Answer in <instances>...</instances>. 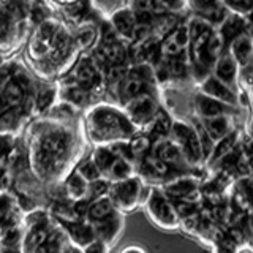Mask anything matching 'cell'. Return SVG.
<instances>
[{"label": "cell", "mask_w": 253, "mask_h": 253, "mask_svg": "<svg viewBox=\"0 0 253 253\" xmlns=\"http://www.w3.org/2000/svg\"><path fill=\"white\" fill-rule=\"evenodd\" d=\"M105 177L109 184H114V182H121L125 179L133 177V163L125 160V158H116L114 163L111 165V168L105 174Z\"/></svg>", "instance_id": "cell-17"}, {"label": "cell", "mask_w": 253, "mask_h": 253, "mask_svg": "<svg viewBox=\"0 0 253 253\" xmlns=\"http://www.w3.org/2000/svg\"><path fill=\"white\" fill-rule=\"evenodd\" d=\"M16 122V114L14 113H5L0 116V128L2 130H10Z\"/></svg>", "instance_id": "cell-36"}, {"label": "cell", "mask_w": 253, "mask_h": 253, "mask_svg": "<svg viewBox=\"0 0 253 253\" xmlns=\"http://www.w3.org/2000/svg\"><path fill=\"white\" fill-rule=\"evenodd\" d=\"M201 124L204 126V131L208 133V136L211 138L213 144L234 131L231 116H218L212 119H204V121H201Z\"/></svg>", "instance_id": "cell-14"}, {"label": "cell", "mask_w": 253, "mask_h": 253, "mask_svg": "<svg viewBox=\"0 0 253 253\" xmlns=\"http://www.w3.org/2000/svg\"><path fill=\"white\" fill-rule=\"evenodd\" d=\"M97 81H98L97 68H95L90 62H83L81 65L78 67V70H76L75 84L81 87V89L89 92L90 89H93V87H95Z\"/></svg>", "instance_id": "cell-18"}, {"label": "cell", "mask_w": 253, "mask_h": 253, "mask_svg": "<svg viewBox=\"0 0 253 253\" xmlns=\"http://www.w3.org/2000/svg\"><path fill=\"white\" fill-rule=\"evenodd\" d=\"M185 3H188L190 8L195 11V16H198V18H203L206 13H209L211 10H213V8L218 6L221 2H220V0H187Z\"/></svg>", "instance_id": "cell-30"}, {"label": "cell", "mask_w": 253, "mask_h": 253, "mask_svg": "<svg viewBox=\"0 0 253 253\" xmlns=\"http://www.w3.org/2000/svg\"><path fill=\"white\" fill-rule=\"evenodd\" d=\"M2 106H3V100H2V95H0V109H2Z\"/></svg>", "instance_id": "cell-39"}, {"label": "cell", "mask_w": 253, "mask_h": 253, "mask_svg": "<svg viewBox=\"0 0 253 253\" xmlns=\"http://www.w3.org/2000/svg\"><path fill=\"white\" fill-rule=\"evenodd\" d=\"M119 85H121L119 93H121L122 101L128 103L134 98L141 97V95H146L149 83H147V76L141 73V65H138L134 70H128L125 79Z\"/></svg>", "instance_id": "cell-7"}, {"label": "cell", "mask_w": 253, "mask_h": 253, "mask_svg": "<svg viewBox=\"0 0 253 253\" xmlns=\"http://www.w3.org/2000/svg\"><path fill=\"white\" fill-rule=\"evenodd\" d=\"M200 93L206 95V97H211L217 101L225 103V105L233 106V108H236L237 105H239V95H237V90L231 89V87L226 85L225 83L218 81L213 75L206 76L201 81V92Z\"/></svg>", "instance_id": "cell-5"}, {"label": "cell", "mask_w": 253, "mask_h": 253, "mask_svg": "<svg viewBox=\"0 0 253 253\" xmlns=\"http://www.w3.org/2000/svg\"><path fill=\"white\" fill-rule=\"evenodd\" d=\"M142 184L139 177H130L121 182H114L109 185L108 198L113 203L114 209L133 211L141 201Z\"/></svg>", "instance_id": "cell-3"}, {"label": "cell", "mask_w": 253, "mask_h": 253, "mask_svg": "<svg viewBox=\"0 0 253 253\" xmlns=\"http://www.w3.org/2000/svg\"><path fill=\"white\" fill-rule=\"evenodd\" d=\"M87 185L89 184L84 179H81L76 172H73L67 180V192L73 200L81 201L87 195Z\"/></svg>", "instance_id": "cell-23"}, {"label": "cell", "mask_w": 253, "mask_h": 253, "mask_svg": "<svg viewBox=\"0 0 253 253\" xmlns=\"http://www.w3.org/2000/svg\"><path fill=\"white\" fill-rule=\"evenodd\" d=\"M75 172L81 179H84L87 184H90V182H95V180L101 179V172L97 168V165L93 163L92 158H87V160H84L81 165L78 166Z\"/></svg>", "instance_id": "cell-24"}, {"label": "cell", "mask_w": 253, "mask_h": 253, "mask_svg": "<svg viewBox=\"0 0 253 253\" xmlns=\"http://www.w3.org/2000/svg\"><path fill=\"white\" fill-rule=\"evenodd\" d=\"M229 55L233 60L237 63L239 68H245L252 65V55H253V47H252V38L250 34H242L239 37L233 38L229 42Z\"/></svg>", "instance_id": "cell-12"}, {"label": "cell", "mask_w": 253, "mask_h": 253, "mask_svg": "<svg viewBox=\"0 0 253 253\" xmlns=\"http://www.w3.org/2000/svg\"><path fill=\"white\" fill-rule=\"evenodd\" d=\"M169 133H171V141L180 149V152L185 157L188 165H198L203 160L200 139H198L196 131L192 125L182 121L172 122Z\"/></svg>", "instance_id": "cell-2"}, {"label": "cell", "mask_w": 253, "mask_h": 253, "mask_svg": "<svg viewBox=\"0 0 253 253\" xmlns=\"http://www.w3.org/2000/svg\"><path fill=\"white\" fill-rule=\"evenodd\" d=\"M213 253H237V245L233 241H220L217 242Z\"/></svg>", "instance_id": "cell-34"}, {"label": "cell", "mask_w": 253, "mask_h": 253, "mask_svg": "<svg viewBox=\"0 0 253 253\" xmlns=\"http://www.w3.org/2000/svg\"><path fill=\"white\" fill-rule=\"evenodd\" d=\"M100 55L109 65H122L126 59V51L121 43H111V44H101Z\"/></svg>", "instance_id": "cell-20"}, {"label": "cell", "mask_w": 253, "mask_h": 253, "mask_svg": "<svg viewBox=\"0 0 253 253\" xmlns=\"http://www.w3.org/2000/svg\"><path fill=\"white\" fill-rule=\"evenodd\" d=\"M0 84H2V76H0Z\"/></svg>", "instance_id": "cell-40"}, {"label": "cell", "mask_w": 253, "mask_h": 253, "mask_svg": "<svg viewBox=\"0 0 253 253\" xmlns=\"http://www.w3.org/2000/svg\"><path fill=\"white\" fill-rule=\"evenodd\" d=\"M122 253H142V250H139V249H136V247H130V249L124 250Z\"/></svg>", "instance_id": "cell-38"}, {"label": "cell", "mask_w": 253, "mask_h": 253, "mask_svg": "<svg viewBox=\"0 0 253 253\" xmlns=\"http://www.w3.org/2000/svg\"><path fill=\"white\" fill-rule=\"evenodd\" d=\"M63 97H65L67 101H70L71 105H78V106H84L87 103V98H89V93L87 90L81 89L79 85L73 84L65 89V93H63Z\"/></svg>", "instance_id": "cell-27"}, {"label": "cell", "mask_w": 253, "mask_h": 253, "mask_svg": "<svg viewBox=\"0 0 253 253\" xmlns=\"http://www.w3.org/2000/svg\"><path fill=\"white\" fill-rule=\"evenodd\" d=\"M213 76H215L218 81L225 83L226 85H229L231 89H236L237 83H239V67L237 63L233 60V57L226 54H221L220 57L213 63Z\"/></svg>", "instance_id": "cell-10"}, {"label": "cell", "mask_w": 253, "mask_h": 253, "mask_svg": "<svg viewBox=\"0 0 253 253\" xmlns=\"http://www.w3.org/2000/svg\"><path fill=\"white\" fill-rule=\"evenodd\" d=\"M114 212L116 209L108 196H101V198H97V200H92L90 204L87 206V218L90 221L101 220Z\"/></svg>", "instance_id": "cell-19"}, {"label": "cell", "mask_w": 253, "mask_h": 253, "mask_svg": "<svg viewBox=\"0 0 253 253\" xmlns=\"http://www.w3.org/2000/svg\"><path fill=\"white\" fill-rule=\"evenodd\" d=\"M128 154L136 158H142L146 157L147 154H150V147H152V142L150 139H147L146 136H139V138H134L128 146Z\"/></svg>", "instance_id": "cell-26"}, {"label": "cell", "mask_w": 253, "mask_h": 253, "mask_svg": "<svg viewBox=\"0 0 253 253\" xmlns=\"http://www.w3.org/2000/svg\"><path fill=\"white\" fill-rule=\"evenodd\" d=\"M225 46L226 44L223 42V38H221V35L218 34V30L213 29L212 34L208 38V42H206V51H208V54L211 55L213 60H217L220 55L223 54Z\"/></svg>", "instance_id": "cell-25"}, {"label": "cell", "mask_w": 253, "mask_h": 253, "mask_svg": "<svg viewBox=\"0 0 253 253\" xmlns=\"http://www.w3.org/2000/svg\"><path fill=\"white\" fill-rule=\"evenodd\" d=\"M141 165V177L139 179H147V180H162L168 177L171 172V168L166 163H163L160 158H157L152 154H147L139 160Z\"/></svg>", "instance_id": "cell-15"}, {"label": "cell", "mask_w": 253, "mask_h": 253, "mask_svg": "<svg viewBox=\"0 0 253 253\" xmlns=\"http://www.w3.org/2000/svg\"><path fill=\"white\" fill-rule=\"evenodd\" d=\"M116 158L117 157L113 154V150H111L109 147H98V149H95V152L92 155V160H93L95 165H97V168L100 169L101 177L108 172V169L111 168V165L114 163Z\"/></svg>", "instance_id": "cell-22"}, {"label": "cell", "mask_w": 253, "mask_h": 253, "mask_svg": "<svg viewBox=\"0 0 253 253\" xmlns=\"http://www.w3.org/2000/svg\"><path fill=\"white\" fill-rule=\"evenodd\" d=\"M146 212L149 218L157 226L163 229H176L179 226V217L174 209V204L162 190H150L146 198Z\"/></svg>", "instance_id": "cell-1"}, {"label": "cell", "mask_w": 253, "mask_h": 253, "mask_svg": "<svg viewBox=\"0 0 253 253\" xmlns=\"http://www.w3.org/2000/svg\"><path fill=\"white\" fill-rule=\"evenodd\" d=\"M126 73H128V68H126L125 63H122V65H109L108 70H106V81L113 85V84H121Z\"/></svg>", "instance_id": "cell-32"}, {"label": "cell", "mask_w": 253, "mask_h": 253, "mask_svg": "<svg viewBox=\"0 0 253 253\" xmlns=\"http://www.w3.org/2000/svg\"><path fill=\"white\" fill-rule=\"evenodd\" d=\"M249 16H239L229 13L226 19L220 24L218 34L223 38L225 44H228L233 38L239 37L242 34H249Z\"/></svg>", "instance_id": "cell-13"}, {"label": "cell", "mask_w": 253, "mask_h": 253, "mask_svg": "<svg viewBox=\"0 0 253 253\" xmlns=\"http://www.w3.org/2000/svg\"><path fill=\"white\" fill-rule=\"evenodd\" d=\"M125 105H126L128 119L136 125H147L158 113L157 101L149 93L141 95V97L125 103Z\"/></svg>", "instance_id": "cell-6"}, {"label": "cell", "mask_w": 253, "mask_h": 253, "mask_svg": "<svg viewBox=\"0 0 253 253\" xmlns=\"http://www.w3.org/2000/svg\"><path fill=\"white\" fill-rule=\"evenodd\" d=\"M150 154L155 155L157 158H160V160L168 165L169 168L184 169L190 166L188 162L185 160V157L182 155L180 149L174 144L171 138H158L155 142H152Z\"/></svg>", "instance_id": "cell-4"}, {"label": "cell", "mask_w": 253, "mask_h": 253, "mask_svg": "<svg viewBox=\"0 0 253 253\" xmlns=\"http://www.w3.org/2000/svg\"><path fill=\"white\" fill-rule=\"evenodd\" d=\"M165 13L177 14L185 8V0H160Z\"/></svg>", "instance_id": "cell-33"}, {"label": "cell", "mask_w": 253, "mask_h": 253, "mask_svg": "<svg viewBox=\"0 0 253 253\" xmlns=\"http://www.w3.org/2000/svg\"><path fill=\"white\" fill-rule=\"evenodd\" d=\"M70 42H71V38H70V34L65 30V29H62L59 27L57 32L54 34V37L51 38V49L54 51H63L65 52L68 47H70Z\"/></svg>", "instance_id": "cell-31"}, {"label": "cell", "mask_w": 253, "mask_h": 253, "mask_svg": "<svg viewBox=\"0 0 253 253\" xmlns=\"http://www.w3.org/2000/svg\"><path fill=\"white\" fill-rule=\"evenodd\" d=\"M90 226H92V231H93V236L97 241H101L103 244H109L113 242L119 231H121L122 228V220H121V215H117V213H111V215L101 218V220H97V221H90Z\"/></svg>", "instance_id": "cell-9"}, {"label": "cell", "mask_w": 253, "mask_h": 253, "mask_svg": "<svg viewBox=\"0 0 253 253\" xmlns=\"http://www.w3.org/2000/svg\"><path fill=\"white\" fill-rule=\"evenodd\" d=\"M162 192L169 198V200H184L188 195H192L195 192H198V182L193 177H174L165 182L163 190Z\"/></svg>", "instance_id": "cell-11"}, {"label": "cell", "mask_w": 253, "mask_h": 253, "mask_svg": "<svg viewBox=\"0 0 253 253\" xmlns=\"http://www.w3.org/2000/svg\"><path fill=\"white\" fill-rule=\"evenodd\" d=\"M109 182L101 177L95 182H90L89 185H87V195L85 198H89V200H97V198H101V196H108V192H109Z\"/></svg>", "instance_id": "cell-29"}, {"label": "cell", "mask_w": 253, "mask_h": 253, "mask_svg": "<svg viewBox=\"0 0 253 253\" xmlns=\"http://www.w3.org/2000/svg\"><path fill=\"white\" fill-rule=\"evenodd\" d=\"M111 24H113V30L117 34V37H124V38L131 40L136 22H134V14L130 8L117 10L113 14V18H111Z\"/></svg>", "instance_id": "cell-16"}, {"label": "cell", "mask_w": 253, "mask_h": 253, "mask_svg": "<svg viewBox=\"0 0 253 253\" xmlns=\"http://www.w3.org/2000/svg\"><path fill=\"white\" fill-rule=\"evenodd\" d=\"M54 2H57V3H60V5H67V6H70V5L78 3L79 0H54Z\"/></svg>", "instance_id": "cell-37"}, {"label": "cell", "mask_w": 253, "mask_h": 253, "mask_svg": "<svg viewBox=\"0 0 253 253\" xmlns=\"http://www.w3.org/2000/svg\"><path fill=\"white\" fill-rule=\"evenodd\" d=\"M193 103H195V109H196L198 117H200V121L218 117V116H231L236 111V108L228 106L225 103L217 101L211 97H206L203 93H196Z\"/></svg>", "instance_id": "cell-8"}, {"label": "cell", "mask_w": 253, "mask_h": 253, "mask_svg": "<svg viewBox=\"0 0 253 253\" xmlns=\"http://www.w3.org/2000/svg\"><path fill=\"white\" fill-rule=\"evenodd\" d=\"M83 253H108V249H106V244H103L101 241L95 239L90 244L85 245Z\"/></svg>", "instance_id": "cell-35"}, {"label": "cell", "mask_w": 253, "mask_h": 253, "mask_svg": "<svg viewBox=\"0 0 253 253\" xmlns=\"http://www.w3.org/2000/svg\"><path fill=\"white\" fill-rule=\"evenodd\" d=\"M0 95H2L3 105H6L8 108H18L22 105L24 89L18 81H10L3 85V90Z\"/></svg>", "instance_id": "cell-21"}, {"label": "cell", "mask_w": 253, "mask_h": 253, "mask_svg": "<svg viewBox=\"0 0 253 253\" xmlns=\"http://www.w3.org/2000/svg\"><path fill=\"white\" fill-rule=\"evenodd\" d=\"M0 62H2V55H0Z\"/></svg>", "instance_id": "cell-41"}, {"label": "cell", "mask_w": 253, "mask_h": 253, "mask_svg": "<svg viewBox=\"0 0 253 253\" xmlns=\"http://www.w3.org/2000/svg\"><path fill=\"white\" fill-rule=\"evenodd\" d=\"M97 38V30H95L92 26H81L76 32V43L81 49H87L90 47Z\"/></svg>", "instance_id": "cell-28"}]
</instances>
